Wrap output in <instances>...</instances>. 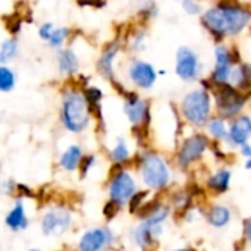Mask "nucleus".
<instances>
[{
    "instance_id": "c85d7f7f",
    "label": "nucleus",
    "mask_w": 251,
    "mask_h": 251,
    "mask_svg": "<svg viewBox=\"0 0 251 251\" xmlns=\"http://www.w3.org/2000/svg\"><path fill=\"white\" fill-rule=\"evenodd\" d=\"M149 196H150V191L149 190H144V191H137L131 200L128 201V209L132 215H135L147 201H149Z\"/></svg>"
},
{
    "instance_id": "bb28decb",
    "label": "nucleus",
    "mask_w": 251,
    "mask_h": 251,
    "mask_svg": "<svg viewBox=\"0 0 251 251\" xmlns=\"http://www.w3.org/2000/svg\"><path fill=\"white\" fill-rule=\"evenodd\" d=\"M124 46L128 47V50L134 54H138L141 51L146 50V46H147V34L143 28H138L135 29L134 32H131L128 35V40L124 41Z\"/></svg>"
},
{
    "instance_id": "20e7f679",
    "label": "nucleus",
    "mask_w": 251,
    "mask_h": 251,
    "mask_svg": "<svg viewBox=\"0 0 251 251\" xmlns=\"http://www.w3.org/2000/svg\"><path fill=\"white\" fill-rule=\"evenodd\" d=\"M138 171L149 191H162L171 182L169 165L156 151H144L138 157Z\"/></svg>"
},
{
    "instance_id": "79ce46f5",
    "label": "nucleus",
    "mask_w": 251,
    "mask_h": 251,
    "mask_svg": "<svg viewBox=\"0 0 251 251\" xmlns=\"http://www.w3.org/2000/svg\"><path fill=\"white\" fill-rule=\"evenodd\" d=\"M174 251H188V250H174Z\"/></svg>"
},
{
    "instance_id": "7c9ffc66",
    "label": "nucleus",
    "mask_w": 251,
    "mask_h": 251,
    "mask_svg": "<svg viewBox=\"0 0 251 251\" xmlns=\"http://www.w3.org/2000/svg\"><path fill=\"white\" fill-rule=\"evenodd\" d=\"M181 7L188 16H200L203 13V6L199 0H181Z\"/></svg>"
},
{
    "instance_id": "f704fd0d",
    "label": "nucleus",
    "mask_w": 251,
    "mask_h": 251,
    "mask_svg": "<svg viewBox=\"0 0 251 251\" xmlns=\"http://www.w3.org/2000/svg\"><path fill=\"white\" fill-rule=\"evenodd\" d=\"M16 197L19 199H34L35 197V193L25 184H16Z\"/></svg>"
},
{
    "instance_id": "412c9836",
    "label": "nucleus",
    "mask_w": 251,
    "mask_h": 251,
    "mask_svg": "<svg viewBox=\"0 0 251 251\" xmlns=\"http://www.w3.org/2000/svg\"><path fill=\"white\" fill-rule=\"evenodd\" d=\"M109 159L113 165H121L126 166L132 157H131V150L125 138H118L115 146L109 150Z\"/></svg>"
},
{
    "instance_id": "b1692460",
    "label": "nucleus",
    "mask_w": 251,
    "mask_h": 251,
    "mask_svg": "<svg viewBox=\"0 0 251 251\" xmlns=\"http://www.w3.org/2000/svg\"><path fill=\"white\" fill-rule=\"evenodd\" d=\"M71 37H72V29L69 28V26H57L56 25V28H54V31L51 32V35H50V38H49V41L46 43L51 50H60V49H63V47H66V44H68V41L71 40Z\"/></svg>"
},
{
    "instance_id": "cd10ccee",
    "label": "nucleus",
    "mask_w": 251,
    "mask_h": 251,
    "mask_svg": "<svg viewBox=\"0 0 251 251\" xmlns=\"http://www.w3.org/2000/svg\"><path fill=\"white\" fill-rule=\"evenodd\" d=\"M16 72L6 63H0V93H10L16 87Z\"/></svg>"
},
{
    "instance_id": "ea45409f",
    "label": "nucleus",
    "mask_w": 251,
    "mask_h": 251,
    "mask_svg": "<svg viewBox=\"0 0 251 251\" xmlns=\"http://www.w3.org/2000/svg\"><path fill=\"white\" fill-rule=\"evenodd\" d=\"M246 168H247L249 171H251V157L247 159V162H246Z\"/></svg>"
},
{
    "instance_id": "6e6552de",
    "label": "nucleus",
    "mask_w": 251,
    "mask_h": 251,
    "mask_svg": "<svg viewBox=\"0 0 251 251\" xmlns=\"http://www.w3.org/2000/svg\"><path fill=\"white\" fill-rule=\"evenodd\" d=\"M124 113L134 131H146L151 121L150 101L141 97L137 91L126 90L124 94Z\"/></svg>"
},
{
    "instance_id": "0eeeda50",
    "label": "nucleus",
    "mask_w": 251,
    "mask_h": 251,
    "mask_svg": "<svg viewBox=\"0 0 251 251\" xmlns=\"http://www.w3.org/2000/svg\"><path fill=\"white\" fill-rule=\"evenodd\" d=\"M213 57L215 63L209 81L212 82V85L229 84L234 68L243 62L238 49L235 46H226L225 43L216 44L213 50Z\"/></svg>"
},
{
    "instance_id": "58836bf2",
    "label": "nucleus",
    "mask_w": 251,
    "mask_h": 251,
    "mask_svg": "<svg viewBox=\"0 0 251 251\" xmlns=\"http://www.w3.org/2000/svg\"><path fill=\"white\" fill-rule=\"evenodd\" d=\"M246 237H247L249 241H251V218L247 221V224H246Z\"/></svg>"
},
{
    "instance_id": "a211bd4d",
    "label": "nucleus",
    "mask_w": 251,
    "mask_h": 251,
    "mask_svg": "<svg viewBox=\"0 0 251 251\" xmlns=\"http://www.w3.org/2000/svg\"><path fill=\"white\" fill-rule=\"evenodd\" d=\"M4 225L12 232H18V231L28 229V226H29V218L26 215V209H25V204H24V199H19V197L15 199L10 210L4 216Z\"/></svg>"
},
{
    "instance_id": "423d86ee",
    "label": "nucleus",
    "mask_w": 251,
    "mask_h": 251,
    "mask_svg": "<svg viewBox=\"0 0 251 251\" xmlns=\"http://www.w3.org/2000/svg\"><path fill=\"white\" fill-rule=\"evenodd\" d=\"M138 191L134 175L121 165H113L107 179V197L121 207L126 206L131 197Z\"/></svg>"
},
{
    "instance_id": "f257e3e1",
    "label": "nucleus",
    "mask_w": 251,
    "mask_h": 251,
    "mask_svg": "<svg viewBox=\"0 0 251 251\" xmlns=\"http://www.w3.org/2000/svg\"><path fill=\"white\" fill-rule=\"evenodd\" d=\"M200 24L216 44L235 38L251 25V7L240 0H218L203 10Z\"/></svg>"
},
{
    "instance_id": "6ab92c4d",
    "label": "nucleus",
    "mask_w": 251,
    "mask_h": 251,
    "mask_svg": "<svg viewBox=\"0 0 251 251\" xmlns=\"http://www.w3.org/2000/svg\"><path fill=\"white\" fill-rule=\"evenodd\" d=\"M84 150L81 146L78 144H69L60 154H59V159H57V165L62 171L65 172H76L78 168H79V163L82 160V156H84Z\"/></svg>"
},
{
    "instance_id": "9b49d317",
    "label": "nucleus",
    "mask_w": 251,
    "mask_h": 251,
    "mask_svg": "<svg viewBox=\"0 0 251 251\" xmlns=\"http://www.w3.org/2000/svg\"><path fill=\"white\" fill-rule=\"evenodd\" d=\"M115 234L109 226H96L85 229L75 246L76 251H109L115 246Z\"/></svg>"
},
{
    "instance_id": "c9c22d12",
    "label": "nucleus",
    "mask_w": 251,
    "mask_h": 251,
    "mask_svg": "<svg viewBox=\"0 0 251 251\" xmlns=\"http://www.w3.org/2000/svg\"><path fill=\"white\" fill-rule=\"evenodd\" d=\"M16 184L13 179H6L0 184V193L4 196H15L16 194Z\"/></svg>"
},
{
    "instance_id": "9d476101",
    "label": "nucleus",
    "mask_w": 251,
    "mask_h": 251,
    "mask_svg": "<svg viewBox=\"0 0 251 251\" xmlns=\"http://www.w3.org/2000/svg\"><path fill=\"white\" fill-rule=\"evenodd\" d=\"M175 74L184 82H196L201 79L203 63L199 53L188 47L181 46L175 54Z\"/></svg>"
},
{
    "instance_id": "4be33fe9",
    "label": "nucleus",
    "mask_w": 251,
    "mask_h": 251,
    "mask_svg": "<svg viewBox=\"0 0 251 251\" xmlns=\"http://www.w3.org/2000/svg\"><path fill=\"white\" fill-rule=\"evenodd\" d=\"M231 218H232L231 210L221 204L212 206L210 210L207 212V222L213 228H225L231 222Z\"/></svg>"
},
{
    "instance_id": "4468645a",
    "label": "nucleus",
    "mask_w": 251,
    "mask_h": 251,
    "mask_svg": "<svg viewBox=\"0 0 251 251\" xmlns=\"http://www.w3.org/2000/svg\"><path fill=\"white\" fill-rule=\"evenodd\" d=\"M122 49H124V41L121 38H115L113 41L107 43L101 49V51L97 57L96 69H97L99 75L110 84L118 81L115 63H116V59H118Z\"/></svg>"
},
{
    "instance_id": "5701e85b",
    "label": "nucleus",
    "mask_w": 251,
    "mask_h": 251,
    "mask_svg": "<svg viewBox=\"0 0 251 251\" xmlns=\"http://www.w3.org/2000/svg\"><path fill=\"white\" fill-rule=\"evenodd\" d=\"M231 178H232V174L231 171L228 169H221L218 171L216 174H213L209 179H207V187L218 193V194H224L228 191L229 185H231Z\"/></svg>"
},
{
    "instance_id": "f8f14e48",
    "label": "nucleus",
    "mask_w": 251,
    "mask_h": 251,
    "mask_svg": "<svg viewBox=\"0 0 251 251\" xmlns=\"http://www.w3.org/2000/svg\"><path fill=\"white\" fill-rule=\"evenodd\" d=\"M126 76L137 90L147 91L154 87L157 81V71L150 62L140 57H131L126 66Z\"/></svg>"
},
{
    "instance_id": "c756f323",
    "label": "nucleus",
    "mask_w": 251,
    "mask_h": 251,
    "mask_svg": "<svg viewBox=\"0 0 251 251\" xmlns=\"http://www.w3.org/2000/svg\"><path fill=\"white\" fill-rule=\"evenodd\" d=\"M96 154H84L82 156V160H81V163H79V168H78V172H79V178L81 179H84V178H87V175L90 174V171L94 168V165H96Z\"/></svg>"
},
{
    "instance_id": "2f4dec72",
    "label": "nucleus",
    "mask_w": 251,
    "mask_h": 251,
    "mask_svg": "<svg viewBox=\"0 0 251 251\" xmlns=\"http://www.w3.org/2000/svg\"><path fill=\"white\" fill-rule=\"evenodd\" d=\"M157 13H159V9H157L156 3H154V1H147V3L140 9L138 16H140V19H141L143 22H149V21H151L153 18H156Z\"/></svg>"
},
{
    "instance_id": "aec40b11",
    "label": "nucleus",
    "mask_w": 251,
    "mask_h": 251,
    "mask_svg": "<svg viewBox=\"0 0 251 251\" xmlns=\"http://www.w3.org/2000/svg\"><path fill=\"white\" fill-rule=\"evenodd\" d=\"M82 91H84V96H85V99L88 101L93 119L97 121V125H103V122H104V119H103V106H101V101H103V97H104L103 91L96 85H85V87H82Z\"/></svg>"
},
{
    "instance_id": "4c0bfd02",
    "label": "nucleus",
    "mask_w": 251,
    "mask_h": 251,
    "mask_svg": "<svg viewBox=\"0 0 251 251\" xmlns=\"http://www.w3.org/2000/svg\"><path fill=\"white\" fill-rule=\"evenodd\" d=\"M240 151H241V154H243L246 159L251 157V146L249 144V143H246V144L240 146Z\"/></svg>"
},
{
    "instance_id": "ddd939ff",
    "label": "nucleus",
    "mask_w": 251,
    "mask_h": 251,
    "mask_svg": "<svg viewBox=\"0 0 251 251\" xmlns=\"http://www.w3.org/2000/svg\"><path fill=\"white\" fill-rule=\"evenodd\" d=\"M210 146V140L206 134L201 132H196L193 135H190L188 138H185L178 150V165L182 169H187L190 165H193L194 162H197L199 159L203 157V154L206 153V150Z\"/></svg>"
},
{
    "instance_id": "e433bc0d",
    "label": "nucleus",
    "mask_w": 251,
    "mask_h": 251,
    "mask_svg": "<svg viewBox=\"0 0 251 251\" xmlns=\"http://www.w3.org/2000/svg\"><path fill=\"white\" fill-rule=\"evenodd\" d=\"M81 6H91V7H103L106 4V0H78Z\"/></svg>"
},
{
    "instance_id": "dca6fc26",
    "label": "nucleus",
    "mask_w": 251,
    "mask_h": 251,
    "mask_svg": "<svg viewBox=\"0 0 251 251\" xmlns=\"http://www.w3.org/2000/svg\"><path fill=\"white\" fill-rule=\"evenodd\" d=\"M56 66L62 76L74 78L79 74L81 60L72 47H63L56 51Z\"/></svg>"
},
{
    "instance_id": "393cba45",
    "label": "nucleus",
    "mask_w": 251,
    "mask_h": 251,
    "mask_svg": "<svg viewBox=\"0 0 251 251\" xmlns=\"http://www.w3.org/2000/svg\"><path fill=\"white\" fill-rule=\"evenodd\" d=\"M207 132L212 138H215L216 141H222L228 138V124L226 119L221 118V116H212L209 119V122L206 124Z\"/></svg>"
},
{
    "instance_id": "7ed1b4c3",
    "label": "nucleus",
    "mask_w": 251,
    "mask_h": 251,
    "mask_svg": "<svg viewBox=\"0 0 251 251\" xmlns=\"http://www.w3.org/2000/svg\"><path fill=\"white\" fill-rule=\"evenodd\" d=\"M213 97L212 93L203 87L190 90L179 103V113L182 119L196 126L203 128L212 118Z\"/></svg>"
},
{
    "instance_id": "39448f33",
    "label": "nucleus",
    "mask_w": 251,
    "mask_h": 251,
    "mask_svg": "<svg viewBox=\"0 0 251 251\" xmlns=\"http://www.w3.org/2000/svg\"><path fill=\"white\" fill-rule=\"evenodd\" d=\"M212 97H213V106L218 112V116L224 119H234L238 115H241L243 109L246 107L250 91H243L232 84H221V85H212Z\"/></svg>"
},
{
    "instance_id": "a878e982",
    "label": "nucleus",
    "mask_w": 251,
    "mask_h": 251,
    "mask_svg": "<svg viewBox=\"0 0 251 251\" xmlns=\"http://www.w3.org/2000/svg\"><path fill=\"white\" fill-rule=\"evenodd\" d=\"M19 54V43L15 35L7 37L0 44V63L9 65V62L15 60Z\"/></svg>"
},
{
    "instance_id": "f03ea898",
    "label": "nucleus",
    "mask_w": 251,
    "mask_h": 251,
    "mask_svg": "<svg viewBox=\"0 0 251 251\" xmlns=\"http://www.w3.org/2000/svg\"><path fill=\"white\" fill-rule=\"evenodd\" d=\"M59 121L63 129L74 135H79L90 128L93 115L81 85H66L62 90Z\"/></svg>"
},
{
    "instance_id": "473e14b6",
    "label": "nucleus",
    "mask_w": 251,
    "mask_h": 251,
    "mask_svg": "<svg viewBox=\"0 0 251 251\" xmlns=\"http://www.w3.org/2000/svg\"><path fill=\"white\" fill-rule=\"evenodd\" d=\"M54 28H56V24H54V22H51V21L43 22V24L38 26V31H37L38 38H40L41 41L47 43L49 38H50V35H51V32L54 31Z\"/></svg>"
},
{
    "instance_id": "72a5a7b5",
    "label": "nucleus",
    "mask_w": 251,
    "mask_h": 251,
    "mask_svg": "<svg viewBox=\"0 0 251 251\" xmlns=\"http://www.w3.org/2000/svg\"><path fill=\"white\" fill-rule=\"evenodd\" d=\"M121 206L119 204H116L115 201H112V200H107V203L103 206V216L107 219V221H112V219H115L116 216H118V213L121 212Z\"/></svg>"
},
{
    "instance_id": "1a4fd4ad",
    "label": "nucleus",
    "mask_w": 251,
    "mask_h": 251,
    "mask_svg": "<svg viewBox=\"0 0 251 251\" xmlns=\"http://www.w3.org/2000/svg\"><path fill=\"white\" fill-rule=\"evenodd\" d=\"M72 212L65 206H51L46 209L40 219V229L44 237H62L72 226Z\"/></svg>"
},
{
    "instance_id": "2eb2a0df",
    "label": "nucleus",
    "mask_w": 251,
    "mask_h": 251,
    "mask_svg": "<svg viewBox=\"0 0 251 251\" xmlns=\"http://www.w3.org/2000/svg\"><path fill=\"white\" fill-rule=\"evenodd\" d=\"M162 234H163V224H154L149 219H144L134 229L132 238H134V243L141 250L147 251L156 244V241L160 238Z\"/></svg>"
},
{
    "instance_id": "a19ab883",
    "label": "nucleus",
    "mask_w": 251,
    "mask_h": 251,
    "mask_svg": "<svg viewBox=\"0 0 251 251\" xmlns=\"http://www.w3.org/2000/svg\"><path fill=\"white\" fill-rule=\"evenodd\" d=\"M28 251H41V250H38V249H31V250H28Z\"/></svg>"
},
{
    "instance_id": "f3484780",
    "label": "nucleus",
    "mask_w": 251,
    "mask_h": 251,
    "mask_svg": "<svg viewBox=\"0 0 251 251\" xmlns=\"http://www.w3.org/2000/svg\"><path fill=\"white\" fill-rule=\"evenodd\" d=\"M251 138V116L238 115L234 118L228 126V138L226 141L232 146H243L249 143Z\"/></svg>"
}]
</instances>
